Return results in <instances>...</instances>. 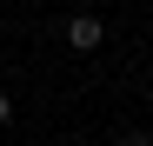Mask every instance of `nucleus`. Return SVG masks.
Segmentation results:
<instances>
[{
    "label": "nucleus",
    "instance_id": "obj_1",
    "mask_svg": "<svg viewBox=\"0 0 153 146\" xmlns=\"http://www.w3.org/2000/svg\"><path fill=\"white\" fill-rule=\"evenodd\" d=\"M67 40L80 46V53H87V46H100V40H107V27H100V13H80V20L67 27Z\"/></svg>",
    "mask_w": 153,
    "mask_h": 146
},
{
    "label": "nucleus",
    "instance_id": "obj_2",
    "mask_svg": "<svg viewBox=\"0 0 153 146\" xmlns=\"http://www.w3.org/2000/svg\"><path fill=\"white\" fill-rule=\"evenodd\" d=\"M7 119H13V100H7V93H0V126H7Z\"/></svg>",
    "mask_w": 153,
    "mask_h": 146
},
{
    "label": "nucleus",
    "instance_id": "obj_3",
    "mask_svg": "<svg viewBox=\"0 0 153 146\" xmlns=\"http://www.w3.org/2000/svg\"><path fill=\"white\" fill-rule=\"evenodd\" d=\"M126 146H153V139H140V133H133V139H126Z\"/></svg>",
    "mask_w": 153,
    "mask_h": 146
}]
</instances>
